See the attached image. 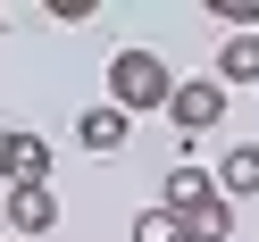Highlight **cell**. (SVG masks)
Segmentation results:
<instances>
[{"mask_svg":"<svg viewBox=\"0 0 259 242\" xmlns=\"http://www.w3.org/2000/svg\"><path fill=\"white\" fill-rule=\"evenodd\" d=\"M167 92H176V75H167L159 51H117V59H109V109H117V117L167 109Z\"/></svg>","mask_w":259,"mask_h":242,"instance_id":"cell-1","label":"cell"},{"mask_svg":"<svg viewBox=\"0 0 259 242\" xmlns=\"http://www.w3.org/2000/svg\"><path fill=\"white\" fill-rule=\"evenodd\" d=\"M167 117L184 125V134H218L226 125V92L209 84V75H184V84L167 92Z\"/></svg>","mask_w":259,"mask_h":242,"instance_id":"cell-2","label":"cell"},{"mask_svg":"<svg viewBox=\"0 0 259 242\" xmlns=\"http://www.w3.org/2000/svg\"><path fill=\"white\" fill-rule=\"evenodd\" d=\"M0 175H9V184H51V142L0 125Z\"/></svg>","mask_w":259,"mask_h":242,"instance_id":"cell-3","label":"cell"},{"mask_svg":"<svg viewBox=\"0 0 259 242\" xmlns=\"http://www.w3.org/2000/svg\"><path fill=\"white\" fill-rule=\"evenodd\" d=\"M209 192H218L226 209H234V201H251V192H259V142H234V151L218 159V175H209Z\"/></svg>","mask_w":259,"mask_h":242,"instance_id":"cell-4","label":"cell"},{"mask_svg":"<svg viewBox=\"0 0 259 242\" xmlns=\"http://www.w3.org/2000/svg\"><path fill=\"white\" fill-rule=\"evenodd\" d=\"M9 225L17 234H51L59 225V192L51 184H9Z\"/></svg>","mask_w":259,"mask_h":242,"instance_id":"cell-5","label":"cell"},{"mask_svg":"<svg viewBox=\"0 0 259 242\" xmlns=\"http://www.w3.org/2000/svg\"><path fill=\"white\" fill-rule=\"evenodd\" d=\"M218 92H234V84H259V34H226L218 42V75H209Z\"/></svg>","mask_w":259,"mask_h":242,"instance_id":"cell-6","label":"cell"},{"mask_svg":"<svg viewBox=\"0 0 259 242\" xmlns=\"http://www.w3.org/2000/svg\"><path fill=\"white\" fill-rule=\"evenodd\" d=\"M125 134H134V117H117L109 101H92L84 117H75V142H84V151H125Z\"/></svg>","mask_w":259,"mask_h":242,"instance_id":"cell-7","label":"cell"},{"mask_svg":"<svg viewBox=\"0 0 259 242\" xmlns=\"http://www.w3.org/2000/svg\"><path fill=\"white\" fill-rule=\"evenodd\" d=\"M176 234H184V242H234V209L209 192V201H192L184 217H176Z\"/></svg>","mask_w":259,"mask_h":242,"instance_id":"cell-8","label":"cell"},{"mask_svg":"<svg viewBox=\"0 0 259 242\" xmlns=\"http://www.w3.org/2000/svg\"><path fill=\"white\" fill-rule=\"evenodd\" d=\"M192 201H209V167H167V201H159V209H167V217H184Z\"/></svg>","mask_w":259,"mask_h":242,"instance_id":"cell-9","label":"cell"},{"mask_svg":"<svg viewBox=\"0 0 259 242\" xmlns=\"http://www.w3.org/2000/svg\"><path fill=\"white\" fill-rule=\"evenodd\" d=\"M209 17H218V25H234V34H259V0H218Z\"/></svg>","mask_w":259,"mask_h":242,"instance_id":"cell-10","label":"cell"},{"mask_svg":"<svg viewBox=\"0 0 259 242\" xmlns=\"http://www.w3.org/2000/svg\"><path fill=\"white\" fill-rule=\"evenodd\" d=\"M134 242H184V234H176L167 209H142V217H134Z\"/></svg>","mask_w":259,"mask_h":242,"instance_id":"cell-11","label":"cell"},{"mask_svg":"<svg viewBox=\"0 0 259 242\" xmlns=\"http://www.w3.org/2000/svg\"><path fill=\"white\" fill-rule=\"evenodd\" d=\"M0 25H9V17H0Z\"/></svg>","mask_w":259,"mask_h":242,"instance_id":"cell-12","label":"cell"}]
</instances>
